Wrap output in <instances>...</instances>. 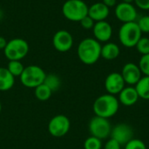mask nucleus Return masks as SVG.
<instances>
[{"mask_svg":"<svg viewBox=\"0 0 149 149\" xmlns=\"http://www.w3.org/2000/svg\"><path fill=\"white\" fill-rule=\"evenodd\" d=\"M101 44L94 38H84L78 45V57L83 64L93 65L101 57Z\"/></svg>","mask_w":149,"mask_h":149,"instance_id":"f257e3e1","label":"nucleus"},{"mask_svg":"<svg viewBox=\"0 0 149 149\" xmlns=\"http://www.w3.org/2000/svg\"><path fill=\"white\" fill-rule=\"evenodd\" d=\"M120 107L119 100L109 93L98 97L93 103V112L96 116L109 119L114 116Z\"/></svg>","mask_w":149,"mask_h":149,"instance_id":"f03ea898","label":"nucleus"},{"mask_svg":"<svg viewBox=\"0 0 149 149\" xmlns=\"http://www.w3.org/2000/svg\"><path fill=\"white\" fill-rule=\"evenodd\" d=\"M141 35L142 32L140 30L136 21L123 24L120 26L118 33L120 44L127 48L135 47L136 44L142 37Z\"/></svg>","mask_w":149,"mask_h":149,"instance_id":"7ed1b4c3","label":"nucleus"},{"mask_svg":"<svg viewBox=\"0 0 149 149\" xmlns=\"http://www.w3.org/2000/svg\"><path fill=\"white\" fill-rule=\"evenodd\" d=\"M88 7L83 0H67L62 6V13L66 19L79 22L88 15Z\"/></svg>","mask_w":149,"mask_h":149,"instance_id":"20e7f679","label":"nucleus"},{"mask_svg":"<svg viewBox=\"0 0 149 149\" xmlns=\"http://www.w3.org/2000/svg\"><path fill=\"white\" fill-rule=\"evenodd\" d=\"M46 73L38 65H31L24 67L20 75V81L27 88H36L44 83Z\"/></svg>","mask_w":149,"mask_h":149,"instance_id":"39448f33","label":"nucleus"},{"mask_svg":"<svg viewBox=\"0 0 149 149\" xmlns=\"http://www.w3.org/2000/svg\"><path fill=\"white\" fill-rule=\"evenodd\" d=\"M29 52V45L27 41L23 38H13L8 41L3 53L9 61L10 60H19L21 61Z\"/></svg>","mask_w":149,"mask_h":149,"instance_id":"423d86ee","label":"nucleus"},{"mask_svg":"<svg viewBox=\"0 0 149 149\" xmlns=\"http://www.w3.org/2000/svg\"><path fill=\"white\" fill-rule=\"evenodd\" d=\"M112 127L108 119L94 116L89 122V132L92 136L100 139L101 141L110 136Z\"/></svg>","mask_w":149,"mask_h":149,"instance_id":"0eeeda50","label":"nucleus"},{"mask_svg":"<svg viewBox=\"0 0 149 149\" xmlns=\"http://www.w3.org/2000/svg\"><path fill=\"white\" fill-rule=\"evenodd\" d=\"M71 122L68 117L63 114H58L49 121L48 131L53 137L60 138L69 132Z\"/></svg>","mask_w":149,"mask_h":149,"instance_id":"6e6552de","label":"nucleus"},{"mask_svg":"<svg viewBox=\"0 0 149 149\" xmlns=\"http://www.w3.org/2000/svg\"><path fill=\"white\" fill-rule=\"evenodd\" d=\"M115 16L121 23L135 22L138 17V12L135 6L132 3L121 2L115 6Z\"/></svg>","mask_w":149,"mask_h":149,"instance_id":"1a4fd4ad","label":"nucleus"},{"mask_svg":"<svg viewBox=\"0 0 149 149\" xmlns=\"http://www.w3.org/2000/svg\"><path fill=\"white\" fill-rule=\"evenodd\" d=\"M52 45L58 52H66L70 51L73 45V38L69 31L60 30L53 35Z\"/></svg>","mask_w":149,"mask_h":149,"instance_id":"9d476101","label":"nucleus"},{"mask_svg":"<svg viewBox=\"0 0 149 149\" xmlns=\"http://www.w3.org/2000/svg\"><path fill=\"white\" fill-rule=\"evenodd\" d=\"M110 136L112 139L118 141L120 145H126L133 139L134 131L131 126L126 123H120L112 128Z\"/></svg>","mask_w":149,"mask_h":149,"instance_id":"9b49d317","label":"nucleus"},{"mask_svg":"<svg viewBox=\"0 0 149 149\" xmlns=\"http://www.w3.org/2000/svg\"><path fill=\"white\" fill-rule=\"evenodd\" d=\"M125 81L121 73L112 72L107 75L105 80V88L109 94H119L125 87Z\"/></svg>","mask_w":149,"mask_h":149,"instance_id":"f8f14e48","label":"nucleus"},{"mask_svg":"<svg viewBox=\"0 0 149 149\" xmlns=\"http://www.w3.org/2000/svg\"><path fill=\"white\" fill-rule=\"evenodd\" d=\"M94 38L100 43L108 42L113 36V27L110 23L106 20L95 22L93 28Z\"/></svg>","mask_w":149,"mask_h":149,"instance_id":"ddd939ff","label":"nucleus"},{"mask_svg":"<svg viewBox=\"0 0 149 149\" xmlns=\"http://www.w3.org/2000/svg\"><path fill=\"white\" fill-rule=\"evenodd\" d=\"M121 75L123 77V79L126 84H128L130 86L136 85L138 81L141 79V71L138 65L129 62L127 63L121 71Z\"/></svg>","mask_w":149,"mask_h":149,"instance_id":"4468645a","label":"nucleus"},{"mask_svg":"<svg viewBox=\"0 0 149 149\" xmlns=\"http://www.w3.org/2000/svg\"><path fill=\"white\" fill-rule=\"evenodd\" d=\"M110 14V8L102 2H98L88 7V16L95 22L103 21L107 18Z\"/></svg>","mask_w":149,"mask_h":149,"instance_id":"2eb2a0df","label":"nucleus"},{"mask_svg":"<svg viewBox=\"0 0 149 149\" xmlns=\"http://www.w3.org/2000/svg\"><path fill=\"white\" fill-rule=\"evenodd\" d=\"M139 98L138 93L134 86L124 87L119 93V102L126 107L134 106L138 101Z\"/></svg>","mask_w":149,"mask_h":149,"instance_id":"dca6fc26","label":"nucleus"},{"mask_svg":"<svg viewBox=\"0 0 149 149\" xmlns=\"http://www.w3.org/2000/svg\"><path fill=\"white\" fill-rule=\"evenodd\" d=\"M120 49L119 45L113 42H107L101 47V57L106 60H113L119 57Z\"/></svg>","mask_w":149,"mask_h":149,"instance_id":"f3484780","label":"nucleus"},{"mask_svg":"<svg viewBox=\"0 0 149 149\" xmlns=\"http://www.w3.org/2000/svg\"><path fill=\"white\" fill-rule=\"evenodd\" d=\"M15 77L5 67H0V91L5 92L13 87Z\"/></svg>","mask_w":149,"mask_h":149,"instance_id":"a211bd4d","label":"nucleus"},{"mask_svg":"<svg viewBox=\"0 0 149 149\" xmlns=\"http://www.w3.org/2000/svg\"><path fill=\"white\" fill-rule=\"evenodd\" d=\"M135 89L140 98L149 100V76H143L135 85Z\"/></svg>","mask_w":149,"mask_h":149,"instance_id":"6ab92c4d","label":"nucleus"},{"mask_svg":"<svg viewBox=\"0 0 149 149\" xmlns=\"http://www.w3.org/2000/svg\"><path fill=\"white\" fill-rule=\"evenodd\" d=\"M34 93H35L36 98L38 100H40V101H46V100H48L51 98V96L52 94V90L47 86H45L43 83L40 86H38L36 88H34Z\"/></svg>","mask_w":149,"mask_h":149,"instance_id":"aec40b11","label":"nucleus"},{"mask_svg":"<svg viewBox=\"0 0 149 149\" xmlns=\"http://www.w3.org/2000/svg\"><path fill=\"white\" fill-rule=\"evenodd\" d=\"M44 84L45 86H47L53 93V92L58 90V88L60 87V85H61V81L58 75L52 73V74H48V75L46 74Z\"/></svg>","mask_w":149,"mask_h":149,"instance_id":"412c9836","label":"nucleus"},{"mask_svg":"<svg viewBox=\"0 0 149 149\" xmlns=\"http://www.w3.org/2000/svg\"><path fill=\"white\" fill-rule=\"evenodd\" d=\"M6 68L12 74V76L20 77V75L22 74V72L24 69V66L19 60H10V61H9Z\"/></svg>","mask_w":149,"mask_h":149,"instance_id":"4be33fe9","label":"nucleus"},{"mask_svg":"<svg viewBox=\"0 0 149 149\" xmlns=\"http://www.w3.org/2000/svg\"><path fill=\"white\" fill-rule=\"evenodd\" d=\"M101 148H102L101 140L94 136L88 137L84 142L85 149H101Z\"/></svg>","mask_w":149,"mask_h":149,"instance_id":"5701e85b","label":"nucleus"},{"mask_svg":"<svg viewBox=\"0 0 149 149\" xmlns=\"http://www.w3.org/2000/svg\"><path fill=\"white\" fill-rule=\"evenodd\" d=\"M137 51L141 55H146L149 53V38L141 37L135 45Z\"/></svg>","mask_w":149,"mask_h":149,"instance_id":"b1692460","label":"nucleus"},{"mask_svg":"<svg viewBox=\"0 0 149 149\" xmlns=\"http://www.w3.org/2000/svg\"><path fill=\"white\" fill-rule=\"evenodd\" d=\"M139 67L145 76H149V53L142 55L139 61Z\"/></svg>","mask_w":149,"mask_h":149,"instance_id":"393cba45","label":"nucleus"},{"mask_svg":"<svg viewBox=\"0 0 149 149\" xmlns=\"http://www.w3.org/2000/svg\"><path fill=\"white\" fill-rule=\"evenodd\" d=\"M125 149H147V147L141 140L132 139L125 145Z\"/></svg>","mask_w":149,"mask_h":149,"instance_id":"a878e982","label":"nucleus"},{"mask_svg":"<svg viewBox=\"0 0 149 149\" xmlns=\"http://www.w3.org/2000/svg\"><path fill=\"white\" fill-rule=\"evenodd\" d=\"M137 24L142 33H149V15L140 17L137 21Z\"/></svg>","mask_w":149,"mask_h":149,"instance_id":"bb28decb","label":"nucleus"},{"mask_svg":"<svg viewBox=\"0 0 149 149\" xmlns=\"http://www.w3.org/2000/svg\"><path fill=\"white\" fill-rule=\"evenodd\" d=\"M79 23H80V25L82 26V28H84L85 30H93L95 21L87 15L84 18H82L79 21Z\"/></svg>","mask_w":149,"mask_h":149,"instance_id":"cd10ccee","label":"nucleus"},{"mask_svg":"<svg viewBox=\"0 0 149 149\" xmlns=\"http://www.w3.org/2000/svg\"><path fill=\"white\" fill-rule=\"evenodd\" d=\"M120 147H121V145L118 141H116L115 140H113V139L111 138L106 143L105 148L104 149H120Z\"/></svg>","mask_w":149,"mask_h":149,"instance_id":"c85d7f7f","label":"nucleus"},{"mask_svg":"<svg viewBox=\"0 0 149 149\" xmlns=\"http://www.w3.org/2000/svg\"><path fill=\"white\" fill-rule=\"evenodd\" d=\"M138 8L143 10H149V0H134Z\"/></svg>","mask_w":149,"mask_h":149,"instance_id":"c756f323","label":"nucleus"},{"mask_svg":"<svg viewBox=\"0 0 149 149\" xmlns=\"http://www.w3.org/2000/svg\"><path fill=\"white\" fill-rule=\"evenodd\" d=\"M102 3H103L105 5H107L108 8H111V7L116 6L117 0H102Z\"/></svg>","mask_w":149,"mask_h":149,"instance_id":"7c9ffc66","label":"nucleus"},{"mask_svg":"<svg viewBox=\"0 0 149 149\" xmlns=\"http://www.w3.org/2000/svg\"><path fill=\"white\" fill-rule=\"evenodd\" d=\"M7 40L3 38V37H1L0 36V50H4V48H5V46H6V45H7Z\"/></svg>","mask_w":149,"mask_h":149,"instance_id":"2f4dec72","label":"nucleus"},{"mask_svg":"<svg viewBox=\"0 0 149 149\" xmlns=\"http://www.w3.org/2000/svg\"><path fill=\"white\" fill-rule=\"evenodd\" d=\"M122 2H124V3H132L133 2H134V0H122Z\"/></svg>","mask_w":149,"mask_h":149,"instance_id":"473e14b6","label":"nucleus"},{"mask_svg":"<svg viewBox=\"0 0 149 149\" xmlns=\"http://www.w3.org/2000/svg\"><path fill=\"white\" fill-rule=\"evenodd\" d=\"M1 111H2V104L0 102V113H1Z\"/></svg>","mask_w":149,"mask_h":149,"instance_id":"72a5a7b5","label":"nucleus"}]
</instances>
